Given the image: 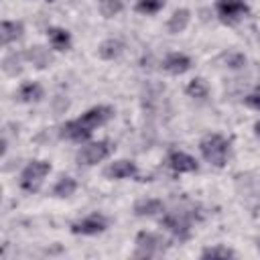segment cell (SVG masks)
I'll return each instance as SVG.
<instances>
[{"label": "cell", "mask_w": 260, "mask_h": 260, "mask_svg": "<svg viewBox=\"0 0 260 260\" xmlns=\"http://www.w3.org/2000/svg\"><path fill=\"white\" fill-rule=\"evenodd\" d=\"M223 59H225V67L230 69H240L246 65V57L242 53H228Z\"/></svg>", "instance_id": "25"}, {"label": "cell", "mask_w": 260, "mask_h": 260, "mask_svg": "<svg viewBox=\"0 0 260 260\" xmlns=\"http://www.w3.org/2000/svg\"><path fill=\"white\" fill-rule=\"evenodd\" d=\"M22 59H24V53H8L4 59H2V71L10 77H16L20 71H22Z\"/></svg>", "instance_id": "18"}, {"label": "cell", "mask_w": 260, "mask_h": 260, "mask_svg": "<svg viewBox=\"0 0 260 260\" xmlns=\"http://www.w3.org/2000/svg\"><path fill=\"white\" fill-rule=\"evenodd\" d=\"M24 59H28L35 67H39V69H45V67H49L51 63H53V57H51V53L45 49V47H30L26 53H24Z\"/></svg>", "instance_id": "16"}, {"label": "cell", "mask_w": 260, "mask_h": 260, "mask_svg": "<svg viewBox=\"0 0 260 260\" xmlns=\"http://www.w3.org/2000/svg\"><path fill=\"white\" fill-rule=\"evenodd\" d=\"M215 8H217V14L221 16V20H225V22H236L248 12L246 0H217Z\"/></svg>", "instance_id": "8"}, {"label": "cell", "mask_w": 260, "mask_h": 260, "mask_svg": "<svg viewBox=\"0 0 260 260\" xmlns=\"http://www.w3.org/2000/svg\"><path fill=\"white\" fill-rule=\"evenodd\" d=\"M106 228H108V217L102 213H89L83 219H77L71 223V232L81 236H95V234H102Z\"/></svg>", "instance_id": "7"}, {"label": "cell", "mask_w": 260, "mask_h": 260, "mask_svg": "<svg viewBox=\"0 0 260 260\" xmlns=\"http://www.w3.org/2000/svg\"><path fill=\"white\" fill-rule=\"evenodd\" d=\"M162 69L173 73V75H181V73L191 69V59L187 55H183V53H171V55L165 57Z\"/></svg>", "instance_id": "10"}, {"label": "cell", "mask_w": 260, "mask_h": 260, "mask_svg": "<svg viewBox=\"0 0 260 260\" xmlns=\"http://www.w3.org/2000/svg\"><path fill=\"white\" fill-rule=\"evenodd\" d=\"M47 35H49V43H51L53 49H57V51H67V49L71 47V35H69L65 28L53 26V28L47 30Z\"/></svg>", "instance_id": "15"}, {"label": "cell", "mask_w": 260, "mask_h": 260, "mask_svg": "<svg viewBox=\"0 0 260 260\" xmlns=\"http://www.w3.org/2000/svg\"><path fill=\"white\" fill-rule=\"evenodd\" d=\"M160 225L165 230H169L175 238L179 240H187L191 234V219L183 209H175V211H167L160 217Z\"/></svg>", "instance_id": "5"}, {"label": "cell", "mask_w": 260, "mask_h": 260, "mask_svg": "<svg viewBox=\"0 0 260 260\" xmlns=\"http://www.w3.org/2000/svg\"><path fill=\"white\" fill-rule=\"evenodd\" d=\"M162 211H165V205L160 199H140L134 205V213L138 217H152V215L162 213Z\"/></svg>", "instance_id": "14"}, {"label": "cell", "mask_w": 260, "mask_h": 260, "mask_svg": "<svg viewBox=\"0 0 260 260\" xmlns=\"http://www.w3.org/2000/svg\"><path fill=\"white\" fill-rule=\"evenodd\" d=\"M24 32V26L22 22H16V20H4L2 26H0V37H2V45H10L14 41H18Z\"/></svg>", "instance_id": "13"}, {"label": "cell", "mask_w": 260, "mask_h": 260, "mask_svg": "<svg viewBox=\"0 0 260 260\" xmlns=\"http://www.w3.org/2000/svg\"><path fill=\"white\" fill-rule=\"evenodd\" d=\"M49 173H51V165L47 160H32L24 167V171L20 175V187L28 193L39 191Z\"/></svg>", "instance_id": "4"}, {"label": "cell", "mask_w": 260, "mask_h": 260, "mask_svg": "<svg viewBox=\"0 0 260 260\" xmlns=\"http://www.w3.org/2000/svg\"><path fill=\"white\" fill-rule=\"evenodd\" d=\"M167 165L175 171V173H193V171H197V160L191 156V154H187V152H183V150H173L171 154H169V158H167Z\"/></svg>", "instance_id": "9"}, {"label": "cell", "mask_w": 260, "mask_h": 260, "mask_svg": "<svg viewBox=\"0 0 260 260\" xmlns=\"http://www.w3.org/2000/svg\"><path fill=\"white\" fill-rule=\"evenodd\" d=\"M189 20H191V12H189L187 8H179V10H175L173 16L169 18L167 30H169L171 35H179V32H183V30L187 28Z\"/></svg>", "instance_id": "12"}, {"label": "cell", "mask_w": 260, "mask_h": 260, "mask_svg": "<svg viewBox=\"0 0 260 260\" xmlns=\"http://www.w3.org/2000/svg\"><path fill=\"white\" fill-rule=\"evenodd\" d=\"M234 256H236V252L225 246H211L201 252V258H234Z\"/></svg>", "instance_id": "23"}, {"label": "cell", "mask_w": 260, "mask_h": 260, "mask_svg": "<svg viewBox=\"0 0 260 260\" xmlns=\"http://www.w3.org/2000/svg\"><path fill=\"white\" fill-rule=\"evenodd\" d=\"M169 248V242L154 234V232H138L136 234V258H156L160 254H165Z\"/></svg>", "instance_id": "3"}, {"label": "cell", "mask_w": 260, "mask_h": 260, "mask_svg": "<svg viewBox=\"0 0 260 260\" xmlns=\"http://www.w3.org/2000/svg\"><path fill=\"white\" fill-rule=\"evenodd\" d=\"M75 189H77V181L73 179V177H67V175H63V177H59V181L53 185V195L55 197H71L73 193H75Z\"/></svg>", "instance_id": "20"}, {"label": "cell", "mask_w": 260, "mask_h": 260, "mask_svg": "<svg viewBox=\"0 0 260 260\" xmlns=\"http://www.w3.org/2000/svg\"><path fill=\"white\" fill-rule=\"evenodd\" d=\"M244 104H246L248 108L260 110V89L254 91V93H250V95H246V98H244Z\"/></svg>", "instance_id": "26"}, {"label": "cell", "mask_w": 260, "mask_h": 260, "mask_svg": "<svg viewBox=\"0 0 260 260\" xmlns=\"http://www.w3.org/2000/svg\"><path fill=\"white\" fill-rule=\"evenodd\" d=\"M162 0H136V10L142 14H154L162 8Z\"/></svg>", "instance_id": "24"}, {"label": "cell", "mask_w": 260, "mask_h": 260, "mask_svg": "<svg viewBox=\"0 0 260 260\" xmlns=\"http://www.w3.org/2000/svg\"><path fill=\"white\" fill-rule=\"evenodd\" d=\"M41 98H43V87H41L37 81H26V83H22L20 89H18V100H20V102L30 104V102H39Z\"/></svg>", "instance_id": "19"}, {"label": "cell", "mask_w": 260, "mask_h": 260, "mask_svg": "<svg viewBox=\"0 0 260 260\" xmlns=\"http://www.w3.org/2000/svg\"><path fill=\"white\" fill-rule=\"evenodd\" d=\"M49 2H53V0H49Z\"/></svg>", "instance_id": "28"}, {"label": "cell", "mask_w": 260, "mask_h": 260, "mask_svg": "<svg viewBox=\"0 0 260 260\" xmlns=\"http://www.w3.org/2000/svg\"><path fill=\"white\" fill-rule=\"evenodd\" d=\"M112 116H114V110H112L110 106H95V108H89L81 118L63 124V126H61V136H63V138H69V140H75V142L87 140V138L93 134V130H95L98 126H104Z\"/></svg>", "instance_id": "1"}, {"label": "cell", "mask_w": 260, "mask_h": 260, "mask_svg": "<svg viewBox=\"0 0 260 260\" xmlns=\"http://www.w3.org/2000/svg\"><path fill=\"white\" fill-rule=\"evenodd\" d=\"M254 132H256V136L260 138V122H256V124H254Z\"/></svg>", "instance_id": "27"}, {"label": "cell", "mask_w": 260, "mask_h": 260, "mask_svg": "<svg viewBox=\"0 0 260 260\" xmlns=\"http://www.w3.org/2000/svg\"><path fill=\"white\" fill-rule=\"evenodd\" d=\"M122 51H124V43L118 41V39H106V41L100 45V49H98L100 57L106 59V61H112V59L120 57Z\"/></svg>", "instance_id": "17"}, {"label": "cell", "mask_w": 260, "mask_h": 260, "mask_svg": "<svg viewBox=\"0 0 260 260\" xmlns=\"http://www.w3.org/2000/svg\"><path fill=\"white\" fill-rule=\"evenodd\" d=\"M185 91H187V95H191V98L203 100V98L207 95V85H205V81H203L201 77H195V79L189 81V85L185 87Z\"/></svg>", "instance_id": "21"}, {"label": "cell", "mask_w": 260, "mask_h": 260, "mask_svg": "<svg viewBox=\"0 0 260 260\" xmlns=\"http://www.w3.org/2000/svg\"><path fill=\"white\" fill-rule=\"evenodd\" d=\"M199 150H201L203 158L209 165L221 169L228 162V156H230V140L223 138L221 134H207V136L201 138Z\"/></svg>", "instance_id": "2"}, {"label": "cell", "mask_w": 260, "mask_h": 260, "mask_svg": "<svg viewBox=\"0 0 260 260\" xmlns=\"http://www.w3.org/2000/svg\"><path fill=\"white\" fill-rule=\"evenodd\" d=\"M124 8L122 0H100V12L106 16V18H112L116 14H120Z\"/></svg>", "instance_id": "22"}, {"label": "cell", "mask_w": 260, "mask_h": 260, "mask_svg": "<svg viewBox=\"0 0 260 260\" xmlns=\"http://www.w3.org/2000/svg\"><path fill=\"white\" fill-rule=\"evenodd\" d=\"M136 173H138V169L132 160H114L104 171V175L110 179H128V177H136Z\"/></svg>", "instance_id": "11"}, {"label": "cell", "mask_w": 260, "mask_h": 260, "mask_svg": "<svg viewBox=\"0 0 260 260\" xmlns=\"http://www.w3.org/2000/svg\"><path fill=\"white\" fill-rule=\"evenodd\" d=\"M110 150H112V146H110L108 140L91 142V144H85V146L77 152L75 160H77L79 165H83V167H91V165H98L100 160H104V158L110 154Z\"/></svg>", "instance_id": "6"}]
</instances>
